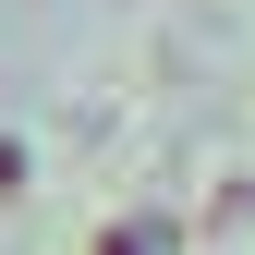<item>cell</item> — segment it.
Here are the masks:
<instances>
[{
	"instance_id": "6da1fadb",
	"label": "cell",
	"mask_w": 255,
	"mask_h": 255,
	"mask_svg": "<svg viewBox=\"0 0 255 255\" xmlns=\"http://www.w3.org/2000/svg\"><path fill=\"white\" fill-rule=\"evenodd\" d=\"M98 255H158V231H146V219H110V231H98Z\"/></svg>"
}]
</instances>
